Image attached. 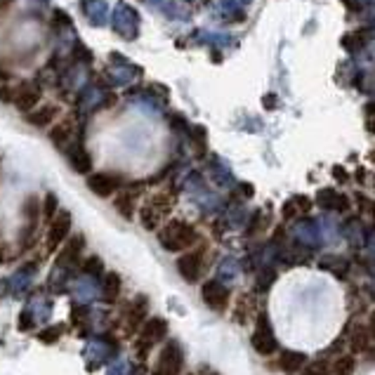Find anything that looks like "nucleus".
I'll use <instances>...</instances> for the list:
<instances>
[{"label": "nucleus", "mask_w": 375, "mask_h": 375, "mask_svg": "<svg viewBox=\"0 0 375 375\" xmlns=\"http://www.w3.org/2000/svg\"><path fill=\"white\" fill-rule=\"evenodd\" d=\"M22 215H24V231H22V238H24V241H27V238H29V236H34V231H36L38 217H41V201H38L36 196H29L27 201H24Z\"/></svg>", "instance_id": "6ab92c4d"}, {"label": "nucleus", "mask_w": 375, "mask_h": 375, "mask_svg": "<svg viewBox=\"0 0 375 375\" xmlns=\"http://www.w3.org/2000/svg\"><path fill=\"white\" fill-rule=\"evenodd\" d=\"M165 333H168V323L161 319V316H151V319H146L139 328V347L137 349L139 352L142 349L146 352V347L161 342L165 338Z\"/></svg>", "instance_id": "1a4fd4ad"}, {"label": "nucleus", "mask_w": 375, "mask_h": 375, "mask_svg": "<svg viewBox=\"0 0 375 375\" xmlns=\"http://www.w3.org/2000/svg\"><path fill=\"white\" fill-rule=\"evenodd\" d=\"M146 297H135V300L130 302V307H128V312H125V333H132V331H137V328L144 323V316H146Z\"/></svg>", "instance_id": "aec40b11"}, {"label": "nucleus", "mask_w": 375, "mask_h": 375, "mask_svg": "<svg viewBox=\"0 0 375 375\" xmlns=\"http://www.w3.org/2000/svg\"><path fill=\"white\" fill-rule=\"evenodd\" d=\"M43 100V90L38 83H19V86L12 90V97H10V104H15L17 111L22 114H29L31 109L41 104Z\"/></svg>", "instance_id": "20e7f679"}, {"label": "nucleus", "mask_w": 375, "mask_h": 375, "mask_svg": "<svg viewBox=\"0 0 375 375\" xmlns=\"http://www.w3.org/2000/svg\"><path fill=\"white\" fill-rule=\"evenodd\" d=\"M34 323H36L34 314H31L29 309H24L22 316H19V328H22V331H29V328H34Z\"/></svg>", "instance_id": "ea45409f"}, {"label": "nucleus", "mask_w": 375, "mask_h": 375, "mask_svg": "<svg viewBox=\"0 0 375 375\" xmlns=\"http://www.w3.org/2000/svg\"><path fill=\"white\" fill-rule=\"evenodd\" d=\"M368 333H371V338H373V342H375V312H371V316H368Z\"/></svg>", "instance_id": "a19ab883"}, {"label": "nucleus", "mask_w": 375, "mask_h": 375, "mask_svg": "<svg viewBox=\"0 0 375 375\" xmlns=\"http://www.w3.org/2000/svg\"><path fill=\"white\" fill-rule=\"evenodd\" d=\"M309 208H312V201H309L307 196H293V198H288V201L283 203L281 215H283V219H295V217L309 212Z\"/></svg>", "instance_id": "a878e982"}, {"label": "nucleus", "mask_w": 375, "mask_h": 375, "mask_svg": "<svg viewBox=\"0 0 375 375\" xmlns=\"http://www.w3.org/2000/svg\"><path fill=\"white\" fill-rule=\"evenodd\" d=\"M10 3H12V0H0V10H5V8H8Z\"/></svg>", "instance_id": "79ce46f5"}, {"label": "nucleus", "mask_w": 375, "mask_h": 375, "mask_svg": "<svg viewBox=\"0 0 375 375\" xmlns=\"http://www.w3.org/2000/svg\"><path fill=\"white\" fill-rule=\"evenodd\" d=\"M121 288H123L121 276L116 274V271H109V274L104 276V281H102V297H104V302L111 305V302L118 300Z\"/></svg>", "instance_id": "cd10ccee"}, {"label": "nucleus", "mask_w": 375, "mask_h": 375, "mask_svg": "<svg viewBox=\"0 0 375 375\" xmlns=\"http://www.w3.org/2000/svg\"><path fill=\"white\" fill-rule=\"evenodd\" d=\"M67 158L71 168H74L76 172L81 175H88L90 168H93V158H90V151L86 149V144H83V139H74L71 144L67 146Z\"/></svg>", "instance_id": "ddd939ff"}, {"label": "nucleus", "mask_w": 375, "mask_h": 375, "mask_svg": "<svg viewBox=\"0 0 375 375\" xmlns=\"http://www.w3.org/2000/svg\"><path fill=\"white\" fill-rule=\"evenodd\" d=\"M114 205H116V210H118L123 217L130 219L135 215V208H137V196H135V191H123V193L116 196Z\"/></svg>", "instance_id": "c85d7f7f"}, {"label": "nucleus", "mask_w": 375, "mask_h": 375, "mask_svg": "<svg viewBox=\"0 0 375 375\" xmlns=\"http://www.w3.org/2000/svg\"><path fill=\"white\" fill-rule=\"evenodd\" d=\"M0 79H5V71L3 69H0Z\"/></svg>", "instance_id": "37998d69"}, {"label": "nucleus", "mask_w": 375, "mask_h": 375, "mask_svg": "<svg viewBox=\"0 0 375 375\" xmlns=\"http://www.w3.org/2000/svg\"><path fill=\"white\" fill-rule=\"evenodd\" d=\"M293 234L297 245H302V248H319L321 245V234L316 219H302V222H297Z\"/></svg>", "instance_id": "f8f14e48"}, {"label": "nucleus", "mask_w": 375, "mask_h": 375, "mask_svg": "<svg viewBox=\"0 0 375 375\" xmlns=\"http://www.w3.org/2000/svg\"><path fill=\"white\" fill-rule=\"evenodd\" d=\"M201 295H203V302L208 305L210 309H215V312H224L229 305V288L227 283L212 279V281H205L201 286Z\"/></svg>", "instance_id": "423d86ee"}, {"label": "nucleus", "mask_w": 375, "mask_h": 375, "mask_svg": "<svg viewBox=\"0 0 375 375\" xmlns=\"http://www.w3.org/2000/svg\"><path fill=\"white\" fill-rule=\"evenodd\" d=\"M107 375H132V366L128 359H116L109 364V373Z\"/></svg>", "instance_id": "e433bc0d"}, {"label": "nucleus", "mask_w": 375, "mask_h": 375, "mask_svg": "<svg viewBox=\"0 0 375 375\" xmlns=\"http://www.w3.org/2000/svg\"><path fill=\"white\" fill-rule=\"evenodd\" d=\"M83 245H86V238H83V234L71 236L69 243L64 245V250L60 253V257H57V267L69 269V267H74V264H79L81 255H83Z\"/></svg>", "instance_id": "a211bd4d"}, {"label": "nucleus", "mask_w": 375, "mask_h": 375, "mask_svg": "<svg viewBox=\"0 0 375 375\" xmlns=\"http://www.w3.org/2000/svg\"><path fill=\"white\" fill-rule=\"evenodd\" d=\"M253 347H255L257 354H262V357H271V354L276 352V347H279L276 335H274V331H271V323L267 319V314L257 316V326H255V333H253Z\"/></svg>", "instance_id": "39448f33"}, {"label": "nucleus", "mask_w": 375, "mask_h": 375, "mask_svg": "<svg viewBox=\"0 0 375 375\" xmlns=\"http://www.w3.org/2000/svg\"><path fill=\"white\" fill-rule=\"evenodd\" d=\"M57 208H60V201H57V193L50 191L48 196H45V201H43V208L41 212L45 215V219H53L57 215Z\"/></svg>", "instance_id": "f704fd0d"}, {"label": "nucleus", "mask_w": 375, "mask_h": 375, "mask_svg": "<svg viewBox=\"0 0 375 375\" xmlns=\"http://www.w3.org/2000/svg\"><path fill=\"white\" fill-rule=\"evenodd\" d=\"M86 274H90V276H100L102 274V260L97 255L88 257V260H86Z\"/></svg>", "instance_id": "4c0bfd02"}, {"label": "nucleus", "mask_w": 375, "mask_h": 375, "mask_svg": "<svg viewBox=\"0 0 375 375\" xmlns=\"http://www.w3.org/2000/svg\"><path fill=\"white\" fill-rule=\"evenodd\" d=\"M57 116H60V109L55 104H38L27 114V123L38 128V130H48V128L57 121Z\"/></svg>", "instance_id": "dca6fc26"}, {"label": "nucleus", "mask_w": 375, "mask_h": 375, "mask_svg": "<svg viewBox=\"0 0 375 375\" xmlns=\"http://www.w3.org/2000/svg\"><path fill=\"white\" fill-rule=\"evenodd\" d=\"M71 234V215L69 212H57V215L50 219V229H48V238H45V243H48V250H57L60 245L67 241Z\"/></svg>", "instance_id": "0eeeda50"}, {"label": "nucleus", "mask_w": 375, "mask_h": 375, "mask_svg": "<svg viewBox=\"0 0 375 375\" xmlns=\"http://www.w3.org/2000/svg\"><path fill=\"white\" fill-rule=\"evenodd\" d=\"M177 271L184 281L196 283L203 274V250H191L177 260Z\"/></svg>", "instance_id": "9d476101"}, {"label": "nucleus", "mask_w": 375, "mask_h": 375, "mask_svg": "<svg viewBox=\"0 0 375 375\" xmlns=\"http://www.w3.org/2000/svg\"><path fill=\"white\" fill-rule=\"evenodd\" d=\"M354 371H357L354 354H338L331 364V375H354Z\"/></svg>", "instance_id": "c756f323"}, {"label": "nucleus", "mask_w": 375, "mask_h": 375, "mask_svg": "<svg viewBox=\"0 0 375 375\" xmlns=\"http://www.w3.org/2000/svg\"><path fill=\"white\" fill-rule=\"evenodd\" d=\"M319 267L321 269H326V271H331L333 276H338V279H347V274H349V260L347 257H340V255H323L321 260H319Z\"/></svg>", "instance_id": "393cba45"}, {"label": "nucleus", "mask_w": 375, "mask_h": 375, "mask_svg": "<svg viewBox=\"0 0 375 375\" xmlns=\"http://www.w3.org/2000/svg\"><path fill=\"white\" fill-rule=\"evenodd\" d=\"M158 241L165 250L170 253H179V250L191 248L198 241V234L191 224L182 222V219H170L168 224H163V229L158 231Z\"/></svg>", "instance_id": "f257e3e1"}, {"label": "nucleus", "mask_w": 375, "mask_h": 375, "mask_svg": "<svg viewBox=\"0 0 375 375\" xmlns=\"http://www.w3.org/2000/svg\"><path fill=\"white\" fill-rule=\"evenodd\" d=\"M83 10H86V17L90 24H95V27H104L107 24V17H109V8L104 0H81Z\"/></svg>", "instance_id": "5701e85b"}, {"label": "nucleus", "mask_w": 375, "mask_h": 375, "mask_svg": "<svg viewBox=\"0 0 375 375\" xmlns=\"http://www.w3.org/2000/svg\"><path fill=\"white\" fill-rule=\"evenodd\" d=\"M236 276H238V262L234 260V257H224V260L219 262V267H217V281L231 283Z\"/></svg>", "instance_id": "7c9ffc66"}, {"label": "nucleus", "mask_w": 375, "mask_h": 375, "mask_svg": "<svg viewBox=\"0 0 375 375\" xmlns=\"http://www.w3.org/2000/svg\"><path fill=\"white\" fill-rule=\"evenodd\" d=\"M357 86L361 93H373L375 95V69H361Z\"/></svg>", "instance_id": "72a5a7b5"}, {"label": "nucleus", "mask_w": 375, "mask_h": 375, "mask_svg": "<svg viewBox=\"0 0 375 375\" xmlns=\"http://www.w3.org/2000/svg\"><path fill=\"white\" fill-rule=\"evenodd\" d=\"M48 139L53 142L55 149L67 151V146L74 142V123L71 121H55L53 125L48 128Z\"/></svg>", "instance_id": "f3484780"}, {"label": "nucleus", "mask_w": 375, "mask_h": 375, "mask_svg": "<svg viewBox=\"0 0 375 375\" xmlns=\"http://www.w3.org/2000/svg\"><path fill=\"white\" fill-rule=\"evenodd\" d=\"M114 27L123 38H135L137 36V27H139L137 12H135L130 5H118L116 17H114Z\"/></svg>", "instance_id": "9b49d317"}, {"label": "nucleus", "mask_w": 375, "mask_h": 375, "mask_svg": "<svg viewBox=\"0 0 375 375\" xmlns=\"http://www.w3.org/2000/svg\"><path fill=\"white\" fill-rule=\"evenodd\" d=\"M31 279H34V267H31V269L24 267V269L15 271V274L10 276V281H8L10 293H12V295H22L24 290L31 286Z\"/></svg>", "instance_id": "bb28decb"}, {"label": "nucleus", "mask_w": 375, "mask_h": 375, "mask_svg": "<svg viewBox=\"0 0 375 375\" xmlns=\"http://www.w3.org/2000/svg\"><path fill=\"white\" fill-rule=\"evenodd\" d=\"M27 309H29L31 314H34L36 321H45L50 316V312H53V302L45 300V297H36V300L31 302Z\"/></svg>", "instance_id": "2f4dec72"}, {"label": "nucleus", "mask_w": 375, "mask_h": 375, "mask_svg": "<svg viewBox=\"0 0 375 375\" xmlns=\"http://www.w3.org/2000/svg\"><path fill=\"white\" fill-rule=\"evenodd\" d=\"M182 364H184L182 347H179L175 340H170V342H165L163 349H161L156 368H154V375H179Z\"/></svg>", "instance_id": "7ed1b4c3"}, {"label": "nucleus", "mask_w": 375, "mask_h": 375, "mask_svg": "<svg viewBox=\"0 0 375 375\" xmlns=\"http://www.w3.org/2000/svg\"><path fill=\"white\" fill-rule=\"evenodd\" d=\"M170 208H172V201L168 193H156L154 198H149V201L139 208V222L142 227L154 231L158 229L161 224H163V219L170 215Z\"/></svg>", "instance_id": "f03ea898"}, {"label": "nucleus", "mask_w": 375, "mask_h": 375, "mask_svg": "<svg viewBox=\"0 0 375 375\" xmlns=\"http://www.w3.org/2000/svg\"><path fill=\"white\" fill-rule=\"evenodd\" d=\"M114 354H116V345H114V342H109V340H102V338L88 340L86 349H83V357H86L90 368H95L100 364H107Z\"/></svg>", "instance_id": "6e6552de"}, {"label": "nucleus", "mask_w": 375, "mask_h": 375, "mask_svg": "<svg viewBox=\"0 0 375 375\" xmlns=\"http://www.w3.org/2000/svg\"><path fill=\"white\" fill-rule=\"evenodd\" d=\"M274 281H276V271L271 267H262L260 274H257V290H267Z\"/></svg>", "instance_id": "c9c22d12"}, {"label": "nucleus", "mask_w": 375, "mask_h": 375, "mask_svg": "<svg viewBox=\"0 0 375 375\" xmlns=\"http://www.w3.org/2000/svg\"><path fill=\"white\" fill-rule=\"evenodd\" d=\"M279 368L286 375H295V373H300L302 371V366L307 364V357L302 352H293V349H283L281 352V357H279Z\"/></svg>", "instance_id": "b1692460"}, {"label": "nucleus", "mask_w": 375, "mask_h": 375, "mask_svg": "<svg viewBox=\"0 0 375 375\" xmlns=\"http://www.w3.org/2000/svg\"><path fill=\"white\" fill-rule=\"evenodd\" d=\"M373 338L368 333L366 326H354L352 333H349V349L354 354H373Z\"/></svg>", "instance_id": "412c9836"}, {"label": "nucleus", "mask_w": 375, "mask_h": 375, "mask_svg": "<svg viewBox=\"0 0 375 375\" xmlns=\"http://www.w3.org/2000/svg\"><path fill=\"white\" fill-rule=\"evenodd\" d=\"M300 375H331V361L316 359V361H312V364L302 366Z\"/></svg>", "instance_id": "473e14b6"}, {"label": "nucleus", "mask_w": 375, "mask_h": 375, "mask_svg": "<svg viewBox=\"0 0 375 375\" xmlns=\"http://www.w3.org/2000/svg\"><path fill=\"white\" fill-rule=\"evenodd\" d=\"M316 203L328 212H347L349 210V198L345 193L331 189V186L319 189V193H316Z\"/></svg>", "instance_id": "2eb2a0df"}, {"label": "nucleus", "mask_w": 375, "mask_h": 375, "mask_svg": "<svg viewBox=\"0 0 375 375\" xmlns=\"http://www.w3.org/2000/svg\"><path fill=\"white\" fill-rule=\"evenodd\" d=\"M86 184H88V189L97 193L100 198H109L118 189V177H114V175H109V172H93V175H88Z\"/></svg>", "instance_id": "4468645a"}, {"label": "nucleus", "mask_w": 375, "mask_h": 375, "mask_svg": "<svg viewBox=\"0 0 375 375\" xmlns=\"http://www.w3.org/2000/svg\"><path fill=\"white\" fill-rule=\"evenodd\" d=\"M64 333L62 326H55V328H48V331L41 333V342H45V345H50V342H57V338Z\"/></svg>", "instance_id": "58836bf2"}, {"label": "nucleus", "mask_w": 375, "mask_h": 375, "mask_svg": "<svg viewBox=\"0 0 375 375\" xmlns=\"http://www.w3.org/2000/svg\"><path fill=\"white\" fill-rule=\"evenodd\" d=\"M100 295V286H97L95 276H81V279L74 281V297L79 302H83V305H88V302H93L95 297Z\"/></svg>", "instance_id": "4be33fe9"}]
</instances>
